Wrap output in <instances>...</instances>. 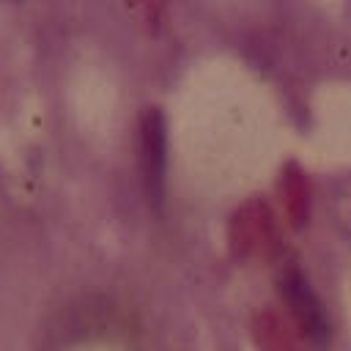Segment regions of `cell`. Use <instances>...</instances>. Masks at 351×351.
<instances>
[{"mask_svg": "<svg viewBox=\"0 0 351 351\" xmlns=\"http://www.w3.org/2000/svg\"><path fill=\"white\" fill-rule=\"evenodd\" d=\"M280 291H282L285 304L291 307V313L302 324V329L310 335V340L324 346L329 340V318H326L324 304L318 302L315 291L310 288L307 277L296 266H288L280 277Z\"/></svg>", "mask_w": 351, "mask_h": 351, "instance_id": "6da1fadb", "label": "cell"}, {"mask_svg": "<svg viewBox=\"0 0 351 351\" xmlns=\"http://www.w3.org/2000/svg\"><path fill=\"white\" fill-rule=\"evenodd\" d=\"M167 134H165V118L156 107H148L140 123V167L143 181L151 203L162 200V184H165V162H167Z\"/></svg>", "mask_w": 351, "mask_h": 351, "instance_id": "7a4b0ae2", "label": "cell"}]
</instances>
